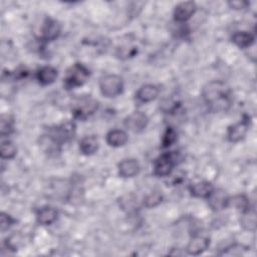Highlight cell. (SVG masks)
Instances as JSON below:
<instances>
[{
	"label": "cell",
	"instance_id": "1",
	"mask_svg": "<svg viewBox=\"0 0 257 257\" xmlns=\"http://www.w3.org/2000/svg\"><path fill=\"white\" fill-rule=\"evenodd\" d=\"M202 95L212 112L226 111L231 105L230 88L222 80H213L207 83L203 88Z\"/></svg>",
	"mask_w": 257,
	"mask_h": 257
},
{
	"label": "cell",
	"instance_id": "2",
	"mask_svg": "<svg viewBox=\"0 0 257 257\" xmlns=\"http://www.w3.org/2000/svg\"><path fill=\"white\" fill-rule=\"evenodd\" d=\"M89 77V70L81 63L71 65L65 74L64 85L67 89L83 85Z\"/></svg>",
	"mask_w": 257,
	"mask_h": 257
},
{
	"label": "cell",
	"instance_id": "3",
	"mask_svg": "<svg viewBox=\"0 0 257 257\" xmlns=\"http://www.w3.org/2000/svg\"><path fill=\"white\" fill-rule=\"evenodd\" d=\"M99 89L105 97H115L122 92V78L116 74H108L103 76L99 81Z\"/></svg>",
	"mask_w": 257,
	"mask_h": 257
},
{
	"label": "cell",
	"instance_id": "4",
	"mask_svg": "<svg viewBox=\"0 0 257 257\" xmlns=\"http://www.w3.org/2000/svg\"><path fill=\"white\" fill-rule=\"evenodd\" d=\"M98 108V101L92 97H81L72 106V113L75 118L85 119L93 114Z\"/></svg>",
	"mask_w": 257,
	"mask_h": 257
},
{
	"label": "cell",
	"instance_id": "5",
	"mask_svg": "<svg viewBox=\"0 0 257 257\" xmlns=\"http://www.w3.org/2000/svg\"><path fill=\"white\" fill-rule=\"evenodd\" d=\"M177 156L175 152L165 153L161 155L154 164V175L157 177L170 176L174 166L177 164Z\"/></svg>",
	"mask_w": 257,
	"mask_h": 257
},
{
	"label": "cell",
	"instance_id": "6",
	"mask_svg": "<svg viewBox=\"0 0 257 257\" xmlns=\"http://www.w3.org/2000/svg\"><path fill=\"white\" fill-rule=\"evenodd\" d=\"M76 125L73 121L67 120L50 130V135L60 144L70 142L75 136Z\"/></svg>",
	"mask_w": 257,
	"mask_h": 257
},
{
	"label": "cell",
	"instance_id": "7",
	"mask_svg": "<svg viewBox=\"0 0 257 257\" xmlns=\"http://www.w3.org/2000/svg\"><path fill=\"white\" fill-rule=\"evenodd\" d=\"M149 122V118L146 113L143 111H134L124 119V126L134 132V133H141L143 132Z\"/></svg>",
	"mask_w": 257,
	"mask_h": 257
},
{
	"label": "cell",
	"instance_id": "8",
	"mask_svg": "<svg viewBox=\"0 0 257 257\" xmlns=\"http://www.w3.org/2000/svg\"><path fill=\"white\" fill-rule=\"evenodd\" d=\"M229 196L226 193L225 190L223 189H214L210 196L207 198L208 199V204L209 207L215 211L219 212L224 209H226L229 204Z\"/></svg>",
	"mask_w": 257,
	"mask_h": 257
},
{
	"label": "cell",
	"instance_id": "9",
	"mask_svg": "<svg viewBox=\"0 0 257 257\" xmlns=\"http://www.w3.org/2000/svg\"><path fill=\"white\" fill-rule=\"evenodd\" d=\"M197 6L193 1H185L179 3L174 9V19L179 22H186L196 12Z\"/></svg>",
	"mask_w": 257,
	"mask_h": 257
},
{
	"label": "cell",
	"instance_id": "10",
	"mask_svg": "<svg viewBox=\"0 0 257 257\" xmlns=\"http://www.w3.org/2000/svg\"><path fill=\"white\" fill-rule=\"evenodd\" d=\"M61 26L58 21L51 18H46L41 29V39L45 42L53 41L59 36Z\"/></svg>",
	"mask_w": 257,
	"mask_h": 257
},
{
	"label": "cell",
	"instance_id": "11",
	"mask_svg": "<svg viewBox=\"0 0 257 257\" xmlns=\"http://www.w3.org/2000/svg\"><path fill=\"white\" fill-rule=\"evenodd\" d=\"M249 121L248 118L240 120L239 122L230 125L227 130V139L231 143H237L243 140L248 132Z\"/></svg>",
	"mask_w": 257,
	"mask_h": 257
},
{
	"label": "cell",
	"instance_id": "12",
	"mask_svg": "<svg viewBox=\"0 0 257 257\" xmlns=\"http://www.w3.org/2000/svg\"><path fill=\"white\" fill-rule=\"evenodd\" d=\"M210 245L209 238L202 235H195L189 241L186 251L190 255H199L206 251Z\"/></svg>",
	"mask_w": 257,
	"mask_h": 257
},
{
	"label": "cell",
	"instance_id": "13",
	"mask_svg": "<svg viewBox=\"0 0 257 257\" xmlns=\"http://www.w3.org/2000/svg\"><path fill=\"white\" fill-rule=\"evenodd\" d=\"M141 166L136 159H124L118 164V174L122 178H133L139 174Z\"/></svg>",
	"mask_w": 257,
	"mask_h": 257
},
{
	"label": "cell",
	"instance_id": "14",
	"mask_svg": "<svg viewBox=\"0 0 257 257\" xmlns=\"http://www.w3.org/2000/svg\"><path fill=\"white\" fill-rule=\"evenodd\" d=\"M160 89L155 84H145L136 93V97L140 102H150L156 99L159 95Z\"/></svg>",
	"mask_w": 257,
	"mask_h": 257
},
{
	"label": "cell",
	"instance_id": "15",
	"mask_svg": "<svg viewBox=\"0 0 257 257\" xmlns=\"http://www.w3.org/2000/svg\"><path fill=\"white\" fill-rule=\"evenodd\" d=\"M57 217H58L57 210L50 206H45V207L40 208L36 214L37 223H39L40 225H43V226L52 224L54 221H56Z\"/></svg>",
	"mask_w": 257,
	"mask_h": 257
},
{
	"label": "cell",
	"instance_id": "16",
	"mask_svg": "<svg viewBox=\"0 0 257 257\" xmlns=\"http://www.w3.org/2000/svg\"><path fill=\"white\" fill-rule=\"evenodd\" d=\"M213 190V185L210 182L206 181L192 184L189 187V192L193 197L196 198H208Z\"/></svg>",
	"mask_w": 257,
	"mask_h": 257
},
{
	"label": "cell",
	"instance_id": "17",
	"mask_svg": "<svg viewBox=\"0 0 257 257\" xmlns=\"http://www.w3.org/2000/svg\"><path fill=\"white\" fill-rule=\"evenodd\" d=\"M106 143L110 147L113 148H118L122 147L126 144L127 142V135L124 131L122 130H112L107 133L106 135Z\"/></svg>",
	"mask_w": 257,
	"mask_h": 257
},
{
	"label": "cell",
	"instance_id": "18",
	"mask_svg": "<svg viewBox=\"0 0 257 257\" xmlns=\"http://www.w3.org/2000/svg\"><path fill=\"white\" fill-rule=\"evenodd\" d=\"M98 149V140L96 136H85L79 142V150L83 155L89 156L94 154Z\"/></svg>",
	"mask_w": 257,
	"mask_h": 257
},
{
	"label": "cell",
	"instance_id": "19",
	"mask_svg": "<svg viewBox=\"0 0 257 257\" xmlns=\"http://www.w3.org/2000/svg\"><path fill=\"white\" fill-rule=\"evenodd\" d=\"M37 80L42 85L53 83L57 77V70L52 66H43L37 71Z\"/></svg>",
	"mask_w": 257,
	"mask_h": 257
},
{
	"label": "cell",
	"instance_id": "20",
	"mask_svg": "<svg viewBox=\"0 0 257 257\" xmlns=\"http://www.w3.org/2000/svg\"><path fill=\"white\" fill-rule=\"evenodd\" d=\"M39 144H40L41 149L47 154L58 153L60 151V147H61V145L50 134L41 136L40 140H39Z\"/></svg>",
	"mask_w": 257,
	"mask_h": 257
},
{
	"label": "cell",
	"instance_id": "21",
	"mask_svg": "<svg viewBox=\"0 0 257 257\" xmlns=\"http://www.w3.org/2000/svg\"><path fill=\"white\" fill-rule=\"evenodd\" d=\"M232 42L239 48L250 47L254 43V36L246 31H237L232 35Z\"/></svg>",
	"mask_w": 257,
	"mask_h": 257
},
{
	"label": "cell",
	"instance_id": "22",
	"mask_svg": "<svg viewBox=\"0 0 257 257\" xmlns=\"http://www.w3.org/2000/svg\"><path fill=\"white\" fill-rule=\"evenodd\" d=\"M240 224L247 231H255V228H256L255 211L249 208L248 210L242 212V216L240 218Z\"/></svg>",
	"mask_w": 257,
	"mask_h": 257
},
{
	"label": "cell",
	"instance_id": "23",
	"mask_svg": "<svg viewBox=\"0 0 257 257\" xmlns=\"http://www.w3.org/2000/svg\"><path fill=\"white\" fill-rule=\"evenodd\" d=\"M228 206L234 207L241 212H244L250 208L249 200L245 195H236L232 198H229Z\"/></svg>",
	"mask_w": 257,
	"mask_h": 257
},
{
	"label": "cell",
	"instance_id": "24",
	"mask_svg": "<svg viewBox=\"0 0 257 257\" xmlns=\"http://www.w3.org/2000/svg\"><path fill=\"white\" fill-rule=\"evenodd\" d=\"M14 132V119L11 115L2 114L0 120V133L2 137L11 135Z\"/></svg>",
	"mask_w": 257,
	"mask_h": 257
},
{
	"label": "cell",
	"instance_id": "25",
	"mask_svg": "<svg viewBox=\"0 0 257 257\" xmlns=\"http://www.w3.org/2000/svg\"><path fill=\"white\" fill-rule=\"evenodd\" d=\"M16 153H17V149L11 141L2 142L1 149H0V156L2 159H6V160L13 159L16 156Z\"/></svg>",
	"mask_w": 257,
	"mask_h": 257
},
{
	"label": "cell",
	"instance_id": "26",
	"mask_svg": "<svg viewBox=\"0 0 257 257\" xmlns=\"http://www.w3.org/2000/svg\"><path fill=\"white\" fill-rule=\"evenodd\" d=\"M176 140H177V133L174 130V127L172 126L167 127L162 139V148H169L176 142Z\"/></svg>",
	"mask_w": 257,
	"mask_h": 257
},
{
	"label": "cell",
	"instance_id": "27",
	"mask_svg": "<svg viewBox=\"0 0 257 257\" xmlns=\"http://www.w3.org/2000/svg\"><path fill=\"white\" fill-rule=\"evenodd\" d=\"M162 200H163V196L160 192H153L144 199V205L147 208H154L159 204H161Z\"/></svg>",
	"mask_w": 257,
	"mask_h": 257
},
{
	"label": "cell",
	"instance_id": "28",
	"mask_svg": "<svg viewBox=\"0 0 257 257\" xmlns=\"http://www.w3.org/2000/svg\"><path fill=\"white\" fill-rule=\"evenodd\" d=\"M16 222L15 219H13L10 215L2 212L0 215V227L1 231L4 232L5 230H8L14 223Z\"/></svg>",
	"mask_w": 257,
	"mask_h": 257
},
{
	"label": "cell",
	"instance_id": "29",
	"mask_svg": "<svg viewBox=\"0 0 257 257\" xmlns=\"http://www.w3.org/2000/svg\"><path fill=\"white\" fill-rule=\"evenodd\" d=\"M228 5L232 9L242 10V9L247 8V6L249 5V2L248 1H244V0H232V1L228 2Z\"/></svg>",
	"mask_w": 257,
	"mask_h": 257
}]
</instances>
